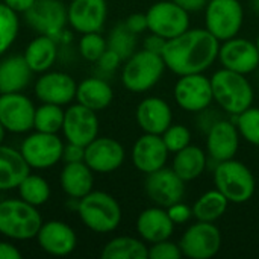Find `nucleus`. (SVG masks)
<instances>
[{
	"instance_id": "1",
	"label": "nucleus",
	"mask_w": 259,
	"mask_h": 259,
	"mask_svg": "<svg viewBox=\"0 0 259 259\" xmlns=\"http://www.w3.org/2000/svg\"><path fill=\"white\" fill-rule=\"evenodd\" d=\"M219 49L220 41L205 27H197L167 39L161 56L170 71L185 76L205 73L217 61Z\"/></svg>"
},
{
	"instance_id": "2",
	"label": "nucleus",
	"mask_w": 259,
	"mask_h": 259,
	"mask_svg": "<svg viewBox=\"0 0 259 259\" xmlns=\"http://www.w3.org/2000/svg\"><path fill=\"white\" fill-rule=\"evenodd\" d=\"M209 79L214 102L225 112L237 117L253 105L255 93L246 74L222 67Z\"/></svg>"
},
{
	"instance_id": "3",
	"label": "nucleus",
	"mask_w": 259,
	"mask_h": 259,
	"mask_svg": "<svg viewBox=\"0 0 259 259\" xmlns=\"http://www.w3.org/2000/svg\"><path fill=\"white\" fill-rule=\"evenodd\" d=\"M82 223L97 234L114 232L121 223L120 203L105 191H91L77 200Z\"/></svg>"
},
{
	"instance_id": "4",
	"label": "nucleus",
	"mask_w": 259,
	"mask_h": 259,
	"mask_svg": "<svg viewBox=\"0 0 259 259\" xmlns=\"http://www.w3.org/2000/svg\"><path fill=\"white\" fill-rule=\"evenodd\" d=\"M42 225L36 206L23 199H8L0 202V234L11 240L27 241L36 238Z\"/></svg>"
},
{
	"instance_id": "5",
	"label": "nucleus",
	"mask_w": 259,
	"mask_h": 259,
	"mask_svg": "<svg viewBox=\"0 0 259 259\" xmlns=\"http://www.w3.org/2000/svg\"><path fill=\"white\" fill-rule=\"evenodd\" d=\"M165 68V62L161 55L143 49L124 61L121 68V82L127 91L141 94L152 90L161 80Z\"/></svg>"
},
{
	"instance_id": "6",
	"label": "nucleus",
	"mask_w": 259,
	"mask_h": 259,
	"mask_svg": "<svg viewBox=\"0 0 259 259\" xmlns=\"http://www.w3.org/2000/svg\"><path fill=\"white\" fill-rule=\"evenodd\" d=\"M215 188L223 193L229 203L241 205L249 202L256 190V182L252 170L241 161L228 159L219 162L214 170Z\"/></svg>"
},
{
	"instance_id": "7",
	"label": "nucleus",
	"mask_w": 259,
	"mask_h": 259,
	"mask_svg": "<svg viewBox=\"0 0 259 259\" xmlns=\"http://www.w3.org/2000/svg\"><path fill=\"white\" fill-rule=\"evenodd\" d=\"M203 11L205 29L220 42L238 36L244 23V8L240 0H208Z\"/></svg>"
},
{
	"instance_id": "8",
	"label": "nucleus",
	"mask_w": 259,
	"mask_h": 259,
	"mask_svg": "<svg viewBox=\"0 0 259 259\" xmlns=\"http://www.w3.org/2000/svg\"><path fill=\"white\" fill-rule=\"evenodd\" d=\"M173 97L181 109L200 114L214 102L211 79L203 73L179 76L173 88Z\"/></svg>"
},
{
	"instance_id": "9",
	"label": "nucleus",
	"mask_w": 259,
	"mask_h": 259,
	"mask_svg": "<svg viewBox=\"0 0 259 259\" xmlns=\"http://www.w3.org/2000/svg\"><path fill=\"white\" fill-rule=\"evenodd\" d=\"M179 246L187 258H214L222 247V232L214 223L197 222L187 228L179 240Z\"/></svg>"
},
{
	"instance_id": "10",
	"label": "nucleus",
	"mask_w": 259,
	"mask_h": 259,
	"mask_svg": "<svg viewBox=\"0 0 259 259\" xmlns=\"http://www.w3.org/2000/svg\"><path fill=\"white\" fill-rule=\"evenodd\" d=\"M146 15L149 30L162 36L164 39H171L190 29V12H187L173 0L153 3Z\"/></svg>"
},
{
	"instance_id": "11",
	"label": "nucleus",
	"mask_w": 259,
	"mask_h": 259,
	"mask_svg": "<svg viewBox=\"0 0 259 259\" xmlns=\"http://www.w3.org/2000/svg\"><path fill=\"white\" fill-rule=\"evenodd\" d=\"M30 168H50L62 159L64 143L56 134L35 132L24 138L20 149Z\"/></svg>"
},
{
	"instance_id": "12",
	"label": "nucleus",
	"mask_w": 259,
	"mask_h": 259,
	"mask_svg": "<svg viewBox=\"0 0 259 259\" xmlns=\"http://www.w3.org/2000/svg\"><path fill=\"white\" fill-rule=\"evenodd\" d=\"M185 184L187 182L181 179L173 168L162 167L146 176L144 191L156 206L168 208L184 200L187 190Z\"/></svg>"
},
{
	"instance_id": "13",
	"label": "nucleus",
	"mask_w": 259,
	"mask_h": 259,
	"mask_svg": "<svg viewBox=\"0 0 259 259\" xmlns=\"http://www.w3.org/2000/svg\"><path fill=\"white\" fill-rule=\"evenodd\" d=\"M24 15L33 30L52 38H58L68 23L67 8L61 0H36Z\"/></svg>"
},
{
	"instance_id": "14",
	"label": "nucleus",
	"mask_w": 259,
	"mask_h": 259,
	"mask_svg": "<svg viewBox=\"0 0 259 259\" xmlns=\"http://www.w3.org/2000/svg\"><path fill=\"white\" fill-rule=\"evenodd\" d=\"M33 118L35 106L21 91L0 94V123L8 132L24 134L33 129Z\"/></svg>"
},
{
	"instance_id": "15",
	"label": "nucleus",
	"mask_w": 259,
	"mask_h": 259,
	"mask_svg": "<svg viewBox=\"0 0 259 259\" xmlns=\"http://www.w3.org/2000/svg\"><path fill=\"white\" fill-rule=\"evenodd\" d=\"M223 68L249 74L259 67V52L255 41L234 36L222 41L219 49V58Z\"/></svg>"
},
{
	"instance_id": "16",
	"label": "nucleus",
	"mask_w": 259,
	"mask_h": 259,
	"mask_svg": "<svg viewBox=\"0 0 259 259\" xmlns=\"http://www.w3.org/2000/svg\"><path fill=\"white\" fill-rule=\"evenodd\" d=\"M62 134L68 143L87 147L99 137V118L96 111L76 103L64 112Z\"/></svg>"
},
{
	"instance_id": "17",
	"label": "nucleus",
	"mask_w": 259,
	"mask_h": 259,
	"mask_svg": "<svg viewBox=\"0 0 259 259\" xmlns=\"http://www.w3.org/2000/svg\"><path fill=\"white\" fill-rule=\"evenodd\" d=\"M240 132L235 123L219 118L206 131V144L205 150L208 158L219 162L234 159L240 147Z\"/></svg>"
},
{
	"instance_id": "18",
	"label": "nucleus",
	"mask_w": 259,
	"mask_h": 259,
	"mask_svg": "<svg viewBox=\"0 0 259 259\" xmlns=\"http://www.w3.org/2000/svg\"><path fill=\"white\" fill-rule=\"evenodd\" d=\"M124 147L114 138L97 137L85 147V164L94 173H112L124 162Z\"/></svg>"
},
{
	"instance_id": "19",
	"label": "nucleus",
	"mask_w": 259,
	"mask_h": 259,
	"mask_svg": "<svg viewBox=\"0 0 259 259\" xmlns=\"http://www.w3.org/2000/svg\"><path fill=\"white\" fill-rule=\"evenodd\" d=\"M168 155L170 152L162 141V137L155 134H143L134 143L131 153L134 167L144 175L165 167Z\"/></svg>"
},
{
	"instance_id": "20",
	"label": "nucleus",
	"mask_w": 259,
	"mask_h": 259,
	"mask_svg": "<svg viewBox=\"0 0 259 259\" xmlns=\"http://www.w3.org/2000/svg\"><path fill=\"white\" fill-rule=\"evenodd\" d=\"M67 15L68 24L76 32H100L108 17V5L106 0H71Z\"/></svg>"
},
{
	"instance_id": "21",
	"label": "nucleus",
	"mask_w": 259,
	"mask_h": 259,
	"mask_svg": "<svg viewBox=\"0 0 259 259\" xmlns=\"http://www.w3.org/2000/svg\"><path fill=\"white\" fill-rule=\"evenodd\" d=\"M77 83L74 79L61 71H44L35 83V94L42 103L67 105L76 99Z\"/></svg>"
},
{
	"instance_id": "22",
	"label": "nucleus",
	"mask_w": 259,
	"mask_h": 259,
	"mask_svg": "<svg viewBox=\"0 0 259 259\" xmlns=\"http://www.w3.org/2000/svg\"><path fill=\"white\" fill-rule=\"evenodd\" d=\"M36 241L39 247L52 256H67L77 244L74 231L67 223L58 220L42 223L36 234Z\"/></svg>"
},
{
	"instance_id": "23",
	"label": "nucleus",
	"mask_w": 259,
	"mask_h": 259,
	"mask_svg": "<svg viewBox=\"0 0 259 259\" xmlns=\"http://www.w3.org/2000/svg\"><path fill=\"white\" fill-rule=\"evenodd\" d=\"M135 118L144 134L162 135L173 123V111L164 99L150 96L140 102Z\"/></svg>"
},
{
	"instance_id": "24",
	"label": "nucleus",
	"mask_w": 259,
	"mask_h": 259,
	"mask_svg": "<svg viewBox=\"0 0 259 259\" xmlns=\"http://www.w3.org/2000/svg\"><path fill=\"white\" fill-rule=\"evenodd\" d=\"M175 226L167 209L156 205L141 211L137 219V232L140 238L149 244L171 238Z\"/></svg>"
},
{
	"instance_id": "25",
	"label": "nucleus",
	"mask_w": 259,
	"mask_h": 259,
	"mask_svg": "<svg viewBox=\"0 0 259 259\" xmlns=\"http://www.w3.org/2000/svg\"><path fill=\"white\" fill-rule=\"evenodd\" d=\"M94 171L85 164V161L80 162H65L59 182L64 190V193L71 199H82L88 193L93 191L94 187Z\"/></svg>"
},
{
	"instance_id": "26",
	"label": "nucleus",
	"mask_w": 259,
	"mask_h": 259,
	"mask_svg": "<svg viewBox=\"0 0 259 259\" xmlns=\"http://www.w3.org/2000/svg\"><path fill=\"white\" fill-rule=\"evenodd\" d=\"M30 173V167L20 150L0 144V191L18 188Z\"/></svg>"
},
{
	"instance_id": "27",
	"label": "nucleus",
	"mask_w": 259,
	"mask_h": 259,
	"mask_svg": "<svg viewBox=\"0 0 259 259\" xmlns=\"http://www.w3.org/2000/svg\"><path fill=\"white\" fill-rule=\"evenodd\" d=\"M208 153L199 146L190 144L175 153L171 168L185 182L196 181L203 175L208 165Z\"/></svg>"
},
{
	"instance_id": "28",
	"label": "nucleus",
	"mask_w": 259,
	"mask_h": 259,
	"mask_svg": "<svg viewBox=\"0 0 259 259\" xmlns=\"http://www.w3.org/2000/svg\"><path fill=\"white\" fill-rule=\"evenodd\" d=\"M32 70L23 55H14L0 62V94L20 93L27 87Z\"/></svg>"
},
{
	"instance_id": "29",
	"label": "nucleus",
	"mask_w": 259,
	"mask_h": 259,
	"mask_svg": "<svg viewBox=\"0 0 259 259\" xmlns=\"http://www.w3.org/2000/svg\"><path fill=\"white\" fill-rule=\"evenodd\" d=\"M112 99H114V91L111 85L105 79H100V77H88L82 80L76 90L77 103L96 112L108 108Z\"/></svg>"
},
{
	"instance_id": "30",
	"label": "nucleus",
	"mask_w": 259,
	"mask_h": 259,
	"mask_svg": "<svg viewBox=\"0 0 259 259\" xmlns=\"http://www.w3.org/2000/svg\"><path fill=\"white\" fill-rule=\"evenodd\" d=\"M23 56L33 73L47 71L55 64L58 56V46L55 38L47 35H39L33 38L27 44Z\"/></svg>"
},
{
	"instance_id": "31",
	"label": "nucleus",
	"mask_w": 259,
	"mask_h": 259,
	"mask_svg": "<svg viewBox=\"0 0 259 259\" xmlns=\"http://www.w3.org/2000/svg\"><path fill=\"white\" fill-rule=\"evenodd\" d=\"M102 259H147L149 247L146 241L134 237H115L105 244Z\"/></svg>"
},
{
	"instance_id": "32",
	"label": "nucleus",
	"mask_w": 259,
	"mask_h": 259,
	"mask_svg": "<svg viewBox=\"0 0 259 259\" xmlns=\"http://www.w3.org/2000/svg\"><path fill=\"white\" fill-rule=\"evenodd\" d=\"M228 206H229V200L223 196V193L214 188V190L203 193L194 202V205L191 206L193 217L197 222L214 223L225 215V212L228 211Z\"/></svg>"
},
{
	"instance_id": "33",
	"label": "nucleus",
	"mask_w": 259,
	"mask_h": 259,
	"mask_svg": "<svg viewBox=\"0 0 259 259\" xmlns=\"http://www.w3.org/2000/svg\"><path fill=\"white\" fill-rule=\"evenodd\" d=\"M17 190H18L20 197L24 202H27V203H30L33 206L44 205L50 197V185H49V182L44 178L38 176V175H30L29 173L21 181V184L18 185Z\"/></svg>"
},
{
	"instance_id": "34",
	"label": "nucleus",
	"mask_w": 259,
	"mask_h": 259,
	"mask_svg": "<svg viewBox=\"0 0 259 259\" xmlns=\"http://www.w3.org/2000/svg\"><path fill=\"white\" fill-rule=\"evenodd\" d=\"M64 112L61 105L55 103H42L39 108L35 109L33 127L38 132L46 134H58L62 131L64 124Z\"/></svg>"
},
{
	"instance_id": "35",
	"label": "nucleus",
	"mask_w": 259,
	"mask_h": 259,
	"mask_svg": "<svg viewBox=\"0 0 259 259\" xmlns=\"http://www.w3.org/2000/svg\"><path fill=\"white\" fill-rule=\"evenodd\" d=\"M108 49L114 50L123 61L137 52V35L127 29L124 23L117 24L108 36Z\"/></svg>"
},
{
	"instance_id": "36",
	"label": "nucleus",
	"mask_w": 259,
	"mask_h": 259,
	"mask_svg": "<svg viewBox=\"0 0 259 259\" xmlns=\"http://www.w3.org/2000/svg\"><path fill=\"white\" fill-rule=\"evenodd\" d=\"M18 35L17 12L0 2V55H3Z\"/></svg>"
},
{
	"instance_id": "37",
	"label": "nucleus",
	"mask_w": 259,
	"mask_h": 259,
	"mask_svg": "<svg viewBox=\"0 0 259 259\" xmlns=\"http://www.w3.org/2000/svg\"><path fill=\"white\" fill-rule=\"evenodd\" d=\"M235 124L241 138L259 147V108L250 106L241 114H238Z\"/></svg>"
},
{
	"instance_id": "38",
	"label": "nucleus",
	"mask_w": 259,
	"mask_h": 259,
	"mask_svg": "<svg viewBox=\"0 0 259 259\" xmlns=\"http://www.w3.org/2000/svg\"><path fill=\"white\" fill-rule=\"evenodd\" d=\"M108 41L100 35V32H88L82 33L79 39V53L83 59L90 62H97L100 56L106 52Z\"/></svg>"
},
{
	"instance_id": "39",
	"label": "nucleus",
	"mask_w": 259,
	"mask_h": 259,
	"mask_svg": "<svg viewBox=\"0 0 259 259\" xmlns=\"http://www.w3.org/2000/svg\"><path fill=\"white\" fill-rule=\"evenodd\" d=\"M161 137H162V141L165 143L168 152L173 155L191 144L190 129L184 124H179V123H171Z\"/></svg>"
},
{
	"instance_id": "40",
	"label": "nucleus",
	"mask_w": 259,
	"mask_h": 259,
	"mask_svg": "<svg viewBox=\"0 0 259 259\" xmlns=\"http://www.w3.org/2000/svg\"><path fill=\"white\" fill-rule=\"evenodd\" d=\"M184 256L179 243L168 240H162L158 243L150 244L149 247V258L150 259H181Z\"/></svg>"
},
{
	"instance_id": "41",
	"label": "nucleus",
	"mask_w": 259,
	"mask_h": 259,
	"mask_svg": "<svg viewBox=\"0 0 259 259\" xmlns=\"http://www.w3.org/2000/svg\"><path fill=\"white\" fill-rule=\"evenodd\" d=\"M165 209H167V212H168V215H170V219L173 220L175 225H184L193 217V208L185 205L182 200L171 205V206H168V208H165Z\"/></svg>"
},
{
	"instance_id": "42",
	"label": "nucleus",
	"mask_w": 259,
	"mask_h": 259,
	"mask_svg": "<svg viewBox=\"0 0 259 259\" xmlns=\"http://www.w3.org/2000/svg\"><path fill=\"white\" fill-rule=\"evenodd\" d=\"M123 62V59L114 52V50H111V49H106V52L100 56V59L97 61V64H99V68L102 70V71H105V73H112V71H115L118 67H120V64Z\"/></svg>"
},
{
	"instance_id": "43",
	"label": "nucleus",
	"mask_w": 259,
	"mask_h": 259,
	"mask_svg": "<svg viewBox=\"0 0 259 259\" xmlns=\"http://www.w3.org/2000/svg\"><path fill=\"white\" fill-rule=\"evenodd\" d=\"M124 24L127 26V29L131 32H134L135 35H140L146 30H149V24H147V15L143 14V12H135V14H131Z\"/></svg>"
},
{
	"instance_id": "44",
	"label": "nucleus",
	"mask_w": 259,
	"mask_h": 259,
	"mask_svg": "<svg viewBox=\"0 0 259 259\" xmlns=\"http://www.w3.org/2000/svg\"><path fill=\"white\" fill-rule=\"evenodd\" d=\"M85 158V147L79 146V144H73V143H67L64 146V152H62V159L65 162H80Z\"/></svg>"
},
{
	"instance_id": "45",
	"label": "nucleus",
	"mask_w": 259,
	"mask_h": 259,
	"mask_svg": "<svg viewBox=\"0 0 259 259\" xmlns=\"http://www.w3.org/2000/svg\"><path fill=\"white\" fill-rule=\"evenodd\" d=\"M165 42H167V39H164L162 36L150 32V35L144 39V47L143 49H146L149 52H153V53H158V55H162Z\"/></svg>"
},
{
	"instance_id": "46",
	"label": "nucleus",
	"mask_w": 259,
	"mask_h": 259,
	"mask_svg": "<svg viewBox=\"0 0 259 259\" xmlns=\"http://www.w3.org/2000/svg\"><path fill=\"white\" fill-rule=\"evenodd\" d=\"M21 252L11 243L0 241V259H20Z\"/></svg>"
},
{
	"instance_id": "47",
	"label": "nucleus",
	"mask_w": 259,
	"mask_h": 259,
	"mask_svg": "<svg viewBox=\"0 0 259 259\" xmlns=\"http://www.w3.org/2000/svg\"><path fill=\"white\" fill-rule=\"evenodd\" d=\"M175 3H178L181 8H184L187 12H197L205 9L208 0H173Z\"/></svg>"
},
{
	"instance_id": "48",
	"label": "nucleus",
	"mask_w": 259,
	"mask_h": 259,
	"mask_svg": "<svg viewBox=\"0 0 259 259\" xmlns=\"http://www.w3.org/2000/svg\"><path fill=\"white\" fill-rule=\"evenodd\" d=\"M2 2L15 12H26L32 8V5L36 0H2Z\"/></svg>"
},
{
	"instance_id": "49",
	"label": "nucleus",
	"mask_w": 259,
	"mask_h": 259,
	"mask_svg": "<svg viewBox=\"0 0 259 259\" xmlns=\"http://www.w3.org/2000/svg\"><path fill=\"white\" fill-rule=\"evenodd\" d=\"M5 131H6V129H5V127H3V124L0 123V144H2V143H3V140H5Z\"/></svg>"
},
{
	"instance_id": "50",
	"label": "nucleus",
	"mask_w": 259,
	"mask_h": 259,
	"mask_svg": "<svg viewBox=\"0 0 259 259\" xmlns=\"http://www.w3.org/2000/svg\"><path fill=\"white\" fill-rule=\"evenodd\" d=\"M252 8H253V11H255L256 14H259V0H253V2H252Z\"/></svg>"
},
{
	"instance_id": "51",
	"label": "nucleus",
	"mask_w": 259,
	"mask_h": 259,
	"mask_svg": "<svg viewBox=\"0 0 259 259\" xmlns=\"http://www.w3.org/2000/svg\"><path fill=\"white\" fill-rule=\"evenodd\" d=\"M255 42H256V47H258V52H259V33H258V36H256V41H255Z\"/></svg>"
},
{
	"instance_id": "52",
	"label": "nucleus",
	"mask_w": 259,
	"mask_h": 259,
	"mask_svg": "<svg viewBox=\"0 0 259 259\" xmlns=\"http://www.w3.org/2000/svg\"><path fill=\"white\" fill-rule=\"evenodd\" d=\"M0 2H2V0H0Z\"/></svg>"
}]
</instances>
